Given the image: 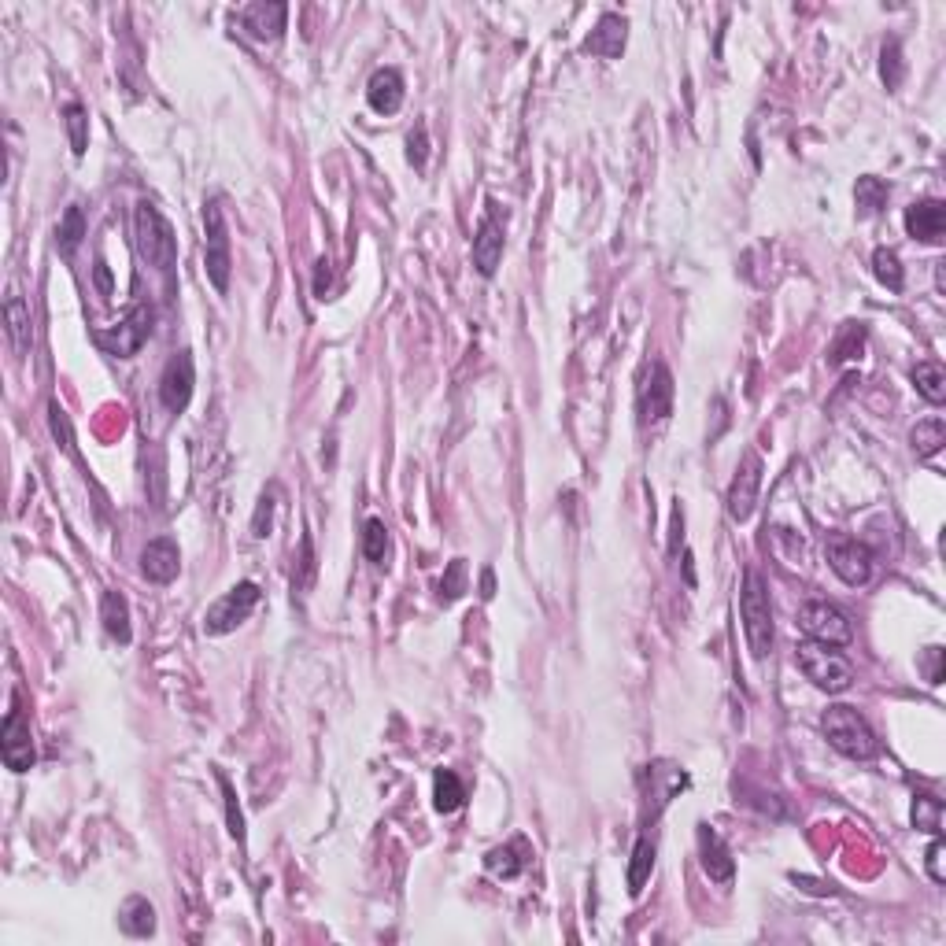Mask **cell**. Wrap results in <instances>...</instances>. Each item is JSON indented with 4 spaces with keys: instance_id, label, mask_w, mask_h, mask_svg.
<instances>
[{
    "instance_id": "obj_27",
    "label": "cell",
    "mask_w": 946,
    "mask_h": 946,
    "mask_svg": "<svg viewBox=\"0 0 946 946\" xmlns=\"http://www.w3.org/2000/svg\"><path fill=\"white\" fill-rule=\"evenodd\" d=\"M462 802H466L462 780L451 769H437V777H433V806H437V813H455Z\"/></svg>"
},
{
    "instance_id": "obj_4",
    "label": "cell",
    "mask_w": 946,
    "mask_h": 946,
    "mask_svg": "<svg viewBox=\"0 0 946 946\" xmlns=\"http://www.w3.org/2000/svg\"><path fill=\"white\" fill-rule=\"evenodd\" d=\"M795 662H799L802 677L810 680L813 688H821V692H828V695L847 692L850 684H854V669H850V662L839 655L836 647H828V643H817V640L799 643Z\"/></svg>"
},
{
    "instance_id": "obj_21",
    "label": "cell",
    "mask_w": 946,
    "mask_h": 946,
    "mask_svg": "<svg viewBox=\"0 0 946 946\" xmlns=\"http://www.w3.org/2000/svg\"><path fill=\"white\" fill-rule=\"evenodd\" d=\"M525 865H529V843H525V839H510V843L492 847L485 854V869L492 876H499V880H514V876H522Z\"/></svg>"
},
{
    "instance_id": "obj_26",
    "label": "cell",
    "mask_w": 946,
    "mask_h": 946,
    "mask_svg": "<svg viewBox=\"0 0 946 946\" xmlns=\"http://www.w3.org/2000/svg\"><path fill=\"white\" fill-rule=\"evenodd\" d=\"M913 385H917V392H921V396L932 403V407H939V403L946 400V370H943V363H935V359H928V363H917V366H913Z\"/></svg>"
},
{
    "instance_id": "obj_15",
    "label": "cell",
    "mask_w": 946,
    "mask_h": 946,
    "mask_svg": "<svg viewBox=\"0 0 946 946\" xmlns=\"http://www.w3.org/2000/svg\"><path fill=\"white\" fill-rule=\"evenodd\" d=\"M625 41H629V23H625L621 15L607 12L595 23L592 34L584 37V52H588V56H599V60H621Z\"/></svg>"
},
{
    "instance_id": "obj_28",
    "label": "cell",
    "mask_w": 946,
    "mask_h": 946,
    "mask_svg": "<svg viewBox=\"0 0 946 946\" xmlns=\"http://www.w3.org/2000/svg\"><path fill=\"white\" fill-rule=\"evenodd\" d=\"M910 821L917 832H928V836H939L943 832V802L935 799V795H913V813Z\"/></svg>"
},
{
    "instance_id": "obj_33",
    "label": "cell",
    "mask_w": 946,
    "mask_h": 946,
    "mask_svg": "<svg viewBox=\"0 0 946 946\" xmlns=\"http://www.w3.org/2000/svg\"><path fill=\"white\" fill-rule=\"evenodd\" d=\"M873 274H876V281L887 285L891 292H902V285H906L902 263H898V255L891 252V248H876L873 252Z\"/></svg>"
},
{
    "instance_id": "obj_45",
    "label": "cell",
    "mask_w": 946,
    "mask_h": 946,
    "mask_svg": "<svg viewBox=\"0 0 946 946\" xmlns=\"http://www.w3.org/2000/svg\"><path fill=\"white\" fill-rule=\"evenodd\" d=\"M329 292V259H318L315 263V296L318 300H326Z\"/></svg>"
},
{
    "instance_id": "obj_11",
    "label": "cell",
    "mask_w": 946,
    "mask_h": 946,
    "mask_svg": "<svg viewBox=\"0 0 946 946\" xmlns=\"http://www.w3.org/2000/svg\"><path fill=\"white\" fill-rule=\"evenodd\" d=\"M148 337H152V311H148V307H134L115 329L97 333V344L108 355H115V359H130V355H137L145 348Z\"/></svg>"
},
{
    "instance_id": "obj_8",
    "label": "cell",
    "mask_w": 946,
    "mask_h": 946,
    "mask_svg": "<svg viewBox=\"0 0 946 946\" xmlns=\"http://www.w3.org/2000/svg\"><path fill=\"white\" fill-rule=\"evenodd\" d=\"M255 607H259V584L255 581L233 584L230 592L222 595L219 603L204 614V632L207 636H226V632L241 629L244 621L252 618Z\"/></svg>"
},
{
    "instance_id": "obj_12",
    "label": "cell",
    "mask_w": 946,
    "mask_h": 946,
    "mask_svg": "<svg viewBox=\"0 0 946 946\" xmlns=\"http://www.w3.org/2000/svg\"><path fill=\"white\" fill-rule=\"evenodd\" d=\"M636 407H640V422H666L673 414V374L666 363H651V370L643 374L640 392H636Z\"/></svg>"
},
{
    "instance_id": "obj_29",
    "label": "cell",
    "mask_w": 946,
    "mask_h": 946,
    "mask_svg": "<svg viewBox=\"0 0 946 946\" xmlns=\"http://www.w3.org/2000/svg\"><path fill=\"white\" fill-rule=\"evenodd\" d=\"M910 444H913V451H917L921 459H932L935 451H939V448L946 444V425H943V418H928V422H917V425H913Z\"/></svg>"
},
{
    "instance_id": "obj_31",
    "label": "cell",
    "mask_w": 946,
    "mask_h": 946,
    "mask_svg": "<svg viewBox=\"0 0 946 946\" xmlns=\"http://www.w3.org/2000/svg\"><path fill=\"white\" fill-rule=\"evenodd\" d=\"M63 122H67V137H71V152L78 159L85 156V148H89V111L78 104V100H71L67 108H63Z\"/></svg>"
},
{
    "instance_id": "obj_9",
    "label": "cell",
    "mask_w": 946,
    "mask_h": 946,
    "mask_svg": "<svg viewBox=\"0 0 946 946\" xmlns=\"http://www.w3.org/2000/svg\"><path fill=\"white\" fill-rule=\"evenodd\" d=\"M503 230H507V211H503L496 200H488L485 219L477 222V237H473V267L481 270V278H492L499 270L503 244H507Z\"/></svg>"
},
{
    "instance_id": "obj_30",
    "label": "cell",
    "mask_w": 946,
    "mask_h": 946,
    "mask_svg": "<svg viewBox=\"0 0 946 946\" xmlns=\"http://www.w3.org/2000/svg\"><path fill=\"white\" fill-rule=\"evenodd\" d=\"M85 237V211L78 204H71L67 211H63L60 226H56V244H60L63 255H71L78 244H82Z\"/></svg>"
},
{
    "instance_id": "obj_16",
    "label": "cell",
    "mask_w": 946,
    "mask_h": 946,
    "mask_svg": "<svg viewBox=\"0 0 946 946\" xmlns=\"http://www.w3.org/2000/svg\"><path fill=\"white\" fill-rule=\"evenodd\" d=\"M285 19H289V8L285 4H248L237 23L244 26V34L252 41H278L285 34Z\"/></svg>"
},
{
    "instance_id": "obj_22",
    "label": "cell",
    "mask_w": 946,
    "mask_h": 946,
    "mask_svg": "<svg viewBox=\"0 0 946 946\" xmlns=\"http://www.w3.org/2000/svg\"><path fill=\"white\" fill-rule=\"evenodd\" d=\"M4 315H8V337H12L15 355L30 352V307L19 296V289H8V300H4Z\"/></svg>"
},
{
    "instance_id": "obj_44",
    "label": "cell",
    "mask_w": 946,
    "mask_h": 946,
    "mask_svg": "<svg viewBox=\"0 0 946 946\" xmlns=\"http://www.w3.org/2000/svg\"><path fill=\"white\" fill-rule=\"evenodd\" d=\"M924 669H928V684L939 688L943 684V647H928L924 651Z\"/></svg>"
},
{
    "instance_id": "obj_17",
    "label": "cell",
    "mask_w": 946,
    "mask_h": 946,
    "mask_svg": "<svg viewBox=\"0 0 946 946\" xmlns=\"http://www.w3.org/2000/svg\"><path fill=\"white\" fill-rule=\"evenodd\" d=\"M906 233L924 244H939L946 233V204L943 200H917L906 207Z\"/></svg>"
},
{
    "instance_id": "obj_41",
    "label": "cell",
    "mask_w": 946,
    "mask_h": 946,
    "mask_svg": "<svg viewBox=\"0 0 946 946\" xmlns=\"http://www.w3.org/2000/svg\"><path fill=\"white\" fill-rule=\"evenodd\" d=\"M425 159H429V134H425V122H418L411 134H407V163H411L414 170H422Z\"/></svg>"
},
{
    "instance_id": "obj_38",
    "label": "cell",
    "mask_w": 946,
    "mask_h": 946,
    "mask_svg": "<svg viewBox=\"0 0 946 946\" xmlns=\"http://www.w3.org/2000/svg\"><path fill=\"white\" fill-rule=\"evenodd\" d=\"M49 429L52 437H56V444H60L71 459H78V448H74V433H71V422H67V414H63L60 403H49Z\"/></svg>"
},
{
    "instance_id": "obj_19",
    "label": "cell",
    "mask_w": 946,
    "mask_h": 946,
    "mask_svg": "<svg viewBox=\"0 0 946 946\" xmlns=\"http://www.w3.org/2000/svg\"><path fill=\"white\" fill-rule=\"evenodd\" d=\"M366 104L377 115H396L403 108V74L396 67H381L366 82Z\"/></svg>"
},
{
    "instance_id": "obj_36",
    "label": "cell",
    "mask_w": 946,
    "mask_h": 946,
    "mask_svg": "<svg viewBox=\"0 0 946 946\" xmlns=\"http://www.w3.org/2000/svg\"><path fill=\"white\" fill-rule=\"evenodd\" d=\"M462 592H466V558H451V566L440 577V599L455 603Z\"/></svg>"
},
{
    "instance_id": "obj_43",
    "label": "cell",
    "mask_w": 946,
    "mask_h": 946,
    "mask_svg": "<svg viewBox=\"0 0 946 946\" xmlns=\"http://www.w3.org/2000/svg\"><path fill=\"white\" fill-rule=\"evenodd\" d=\"M300 570H304V577L296 581V588L304 592V588H311V581H315V570H318V566H315V544H311V536H304V540H300Z\"/></svg>"
},
{
    "instance_id": "obj_39",
    "label": "cell",
    "mask_w": 946,
    "mask_h": 946,
    "mask_svg": "<svg viewBox=\"0 0 946 946\" xmlns=\"http://www.w3.org/2000/svg\"><path fill=\"white\" fill-rule=\"evenodd\" d=\"M219 784H222V799H226V828H230V836L237 839V843H244V813L241 806H237V791H233V784L219 773Z\"/></svg>"
},
{
    "instance_id": "obj_47",
    "label": "cell",
    "mask_w": 946,
    "mask_h": 946,
    "mask_svg": "<svg viewBox=\"0 0 946 946\" xmlns=\"http://www.w3.org/2000/svg\"><path fill=\"white\" fill-rule=\"evenodd\" d=\"M481 595H485V599L496 595V577H492V570H485V577H481Z\"/></svg>"
},
{
    "instance_id": "obj_5",
    "label": "cell",
    "mask_w": 946,
    "mask_h": 946,
    "mask_svg": "<svg viewBox=\"0 0 946 946\" xmlns=\"http://www.w3.org/2000/svg\"><path fill=\"white\" fill-rule=\"evenodd\" d=\"M204 267H207L211 285H215V292L226 296V292H230L233 255H230V230H226V215H222L219 200H204Z\"/></svg>"
},
{
    "instance_id": "obj_34",
    "label": "cell",
    "mask_w": 946,
    "mask_h": 946,
    "mask_svg": "<svg viewBox=\"0 0 946 946\" xmlns=\"http://www.w3.org/2000/svg\"><path fill=\"white\" fill-rule=\"evenodd\" d=\"M854 200H858V211H862V215H876V211L887 204V182L865 174V178H858V185H854Z\"/></svg>"
},
{
    "instance_id": "obj_13",
    "label": "cell",
    "mask_w": 946,
    "mask_h": 946,
    "mask_svg": "<svg viewBox=\"0 0 946 946\" xmlns=\"http://www.w3.org/2000/svg\"><path fill=\"white\" fill-rule=\"evenodd\" d=\"M193 385H196V370H193V355L178 352L170 355L163 374H159V403L167 407L170 414H182L193 400Z\"/></svg>"
},
{
    "instance_id": "obj_20",
    "label": "cell",
    "mask_w": 946,
    "mask_h": 946,
    "mask_svg": "<svg viewBox=\"0 0 946 946\" xmlns=\"http://www.w3.org/2000/svg\"><path fill=\"white\" fill-rule=\"evenodd\" d=\"M699 858H703V869L710 880L717 884H728L732 873H736V862H732V850L721 836H717L710 825H699Z\"/></svg>"
},
{
    "instance_id": "obj_25",
    "label": "cell",
    "mask_w": 946,
    "mask_h": 946,
    "mask_svg": "<svg viewBox=\"0 0 946 946\" xmlns=\"http://www.w3.org/2000/svg\"><path fill=\"white\" fill-rule=\"evenodd\" d=\"M119 928L126 935H134V939H148V935L156 932V910H152V902L141 895L126 898V906H122L119 913Z\"/></svg>"
},
{
    "instance_id": "obj_1",
    "label": "cell",
    "mask_w": 946,
    "mask_h": 946,
    "mask_svg": "<svg viewBox=\"0 0 946 946\" xmlns=\"http://www.w3.org/2000/svg\"><path fill=\"white\" fill-rule=\"evenodd\" d=\"M821 728H825V740L854 762H869V758L880 754L876 732L854 706H828L825 717H821Z\"/></svg>"
},
{
    "instance_id": "obj_23",
    "label": "cell",
    "mask_w": 946,
    "mask_h": 946,
    "mask_svg": "<svg viewBox=\"0 0 946 946\" xmlns=\"http://www.w3.org/2000/svg\"><path fill=\"white\" fill-rule=\"evenodd\" d=\"M655 854H658V847H655V839L647 836L643 832L640 839H636V847H632V858H629V895L636 898V895H643V884L651 880V873H655Z\"/></svg>"
},
{
    "instance_id": "obj_32",
    "label": "cell",
    "mask_w": 946,
    "mask_h": 946,
    "mask_svg": "<svg viewBox=\"0 0 946 946\" xmlns=\"http://www.w3.org/2000/svg\"><path fill=\"white\" fill-rule=\"evenodd\" d=\"M880 78H884L887 89H898L902 78H906V60H902V41L898 37H887L884 49H880Z\"/></svg>"
},
{
    "instance_id": "obj_7",
    "label": "cell",
    "mask_w": 946,
    "mask_h": 946,
    "mask_svg": "<svg viewBox=\"0 0 946 946\" xmlns=\"http://www.w3.org/2000/svg\"><path fill=\"white\" fill-rule=\"evenodd\" d=\"M799 629L806 632L810 640L828 643V647H847V643L854 640V625H850V618L836 607V603H828V599H810V603H802Z\"/></svg>"
},
{
    "instance_id": "obj_14",
    "label": "cell",
    "mask_w": 946,
    "mask_h": 946,
    "mask_svg": "<svg viewBox=\"0 0 946 946\" xmlns=\"http://www.w3.org/2000/svg\"><path fill=\"white\" fill-rule=\"evenodd\" d=\"M758 488H762V459L747 451L740 462V470L732 477V488H728V518L732 522H747L758 507Z\"/></svg>"
},
{
    "instance_id": "obj_42",
    "label": "cell",
    "mask_w": 946,
    "mask_h": 946,
    "mask_svg": "<svg viewBox=\"0 0 946 946\" xmlns=\"http://www.w3.org/2000/svg\"><path fill=\"white\" fill-rule=\"evenodd\" d=\"M924 865H928L932 884H946V843L939 836L932 839V847H928V854H924Z\"/></svg>"
},
{
    "instance_id": "obj_40",
    "label": "cell",
    "mask_w": 946,
    "mask_h": 946,
    "mask_svg": "<svg viewBox=\"0 0 946 946\" xmlns=\"http://www.w3.org/2000/svg\"><path fill=\"white\" fill-rule=\"evenodd\" d=\"M270 525H274V488L259 496V507H255V518H252V536H255V540H267Z\"/></svg>"
},
{
    "instance_id": "obj_35",
    "label": "cell",
    "mask_w": 946,
    "mask_h": 946,
    "mask_svg": "<svg viewBox=\"0 0 946 946\" xmlns=\"http://www.w3.org/2000/svg\"><path fill=\"white\" fill-rule=\"evenodd\" d=\"M363 555L374 562V566H385V555H389V529L381 518H370L363 525Z\"/></svg>"
},
{
    "instance_id": "obj_46",
    "label": "cell",
    "mask_w": 946,
    "mask_h": 946,
    "mask_svg": "<svg viewBox=\"0 0 946 946\" xmlns=\"http://www.w3.org/2000/svg\"><path fill=\"white\" fill-rule=\"evenodd\" d=\"M97 285H100V292H104V296L111 292V274H108V267H104V263H97Z\"/></svg>"
},
{
    "instance_id": "obj_6",
    "label": "cell",
    "mask_w": 946,
    "mask_h": 946,
    "mask_svg": "<svg viewBox=\"0 0 946 946\" xmlns=\"http://www.w3.org/2000/svg\"><path fill=\"white\" fill-rule=\"evenodd\" d=\"M825 558H828V566H832V573H836L843 584H850V588H862V584L873 581L876 558L858 536L832 533L825 540Z\"/></svg>"
},
{
    "instance_id": "obj_2",
    "label": "cell",
    "mask_w": 946,
    "mask_h": 946,
    "mask_svg": "<svg viewBox=\"0 0 946 946\" xmlns=\"http://www.w3.org/2000/svg\"><path fill=\"white\" fill-rule=\"evenodd\" d=\"M134 233H137V252L148 267H156L159 274H170L178 263V237L170 230V222L159 215L156 204L141 200L134 211Z\"/></svg>"
},
{
    "instance_id": "obj_24",
    "label": "cell",
    "mask_w": 946,
    "mask_h": 946,
    "mask_svg": "<svg viewBox=\"0 0 946 946\" xmlns=\"http://www.w3.org/2000/svg\"><path fill=\"white\" fill-rule=\"evenodd\" d=\"M100 621H104V629H108L111 640H119V643L134 640V629H130V607H126V599H122L119 592H104V599H100Z\"/></svg>"
},
{
    "instance_id": "obj_10",
    "label": "cell",
    "mask_w": 946,
    "mask_h": 946,
    "mask_svg": "<svg viewBox=\"0 0 946 946\" xmlns=\"http://www.w3.org/2000/svg\"><path fill=\"white\" fill-rule=\"evenodd\" d=\"M0 754H4V765H8L12 773L34 769V758H37L34 736H30V721H26L19 699L12 703V710H8V717H4V725H0Z\"/></svg>"
},
{
    "instance_id": "obj_37",
    "label": "cell",
    "mask_w": 946,
    "mask_h": 946,
    "mask_svg": "<svg viewBox=\"0 0 946 946\" xmlns=\"http://www.w3.org/2000/svg\"><path fill=\"white\" fill-rule=\"evenodd\" d=\"M865 348V329L862 326H847L839 333L836 348H832V363H847V359H858Z\"/></svg>"
},
{
    "instance_id": "obj_18",
    "label": "cell",
    "mask_w": 946,
    "mask_h": 946,
    "mask_svg": "<svg viewBox=\"0 0 946 946\" xmlns=\"http://www.w3.org/2000/svg\"><path fill=\"white\" fill-rule=\"evenodd\" d=\"M141 573H145L152 584H170L178 573H182V555H178V544L170 536H159L141 551Z\"/></svg>"
},
{
    "instance_id": "obj_3",
    "label": "cell",
    "mask_w": 946,
    "mask_h": 946,
    "mask_svg": "<svg viewBox=\"0 0 946 946\" xmlns=\"http://www.w3.org/2000/svg\"><path fill=\"white\" fill-rule=\"evenodd\" d=\"M740 614H743L747 643H751V655L765 658L773 651V603H769V588H765V581L758 577V570L743 573Z\"/></svg>"
}]
</instances>
